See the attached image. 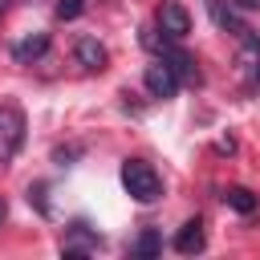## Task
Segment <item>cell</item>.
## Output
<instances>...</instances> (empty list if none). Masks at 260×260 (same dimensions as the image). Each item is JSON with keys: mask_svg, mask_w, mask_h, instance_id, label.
Masks as SVG:
<instances>
[{"mask_svg": "<svg viewBox=\"0 0 260 260\" xmlns=\"http://www.w3.org/2000/svg\"><path fill=\"white\" fill-rule=\"evenodd\" d=\"M24 146V114L16 106H0V162H12Z\"/></svg>", "mask_w": 260, "mask_h": 260, "instance_id": "cell-2", "label": "cell"}, {"mask_svg": "<svg viewBox=\"0 0 260 260\" xmlns=\"http://www.w3.org/2000/svg\"><path fill=\"white\" fill-rule=\"evenodd\" d=\"M4 215H8V203H4V195H0V223H4Z\"/></svg>", "mask_w": 260, "mask_h": 260, "instance_id": "cell-14", "label": "cell"}, {"mask_svg": "<svg viewBox=\"0 0 260 260\" xmlns=\"http://www.w3.org/2000/svg\"><path fill=\"white\" fill-rule=\"evenodd\" d=\"M236 4H244V8H260V0H236Z\"/></svg>", "mask_w": 260, "mask_h": 260, "instance_id": "cell-15", "label": "cell"}, {"mask_svg": "<svg viewBox=\"0 0 260 260\" xmlns=\"http://www.w3.org/2000/svg\"><path fill=\"white\" fill-rule=\"evenodd\" d=\"M207 8H211V16H215V24H219V28H232V32H240V28H244V20H240L232 8H223V0H207Z\"/></svg>", "mask_w": 260, "mask_h": 260, "instance_id": "cell-12", "label": "cell"}, {"mask_svg": "<svg viewBox=\"0 0 260 260\" xmlns=\"http://www.w3.org/2000/svg\"><path fill=\"white\" fill-rule=\"evenodd\" d=\"M223 199H228V207H236V211H244V215L260 207V199H256L248 187H228V191H223Z\"/></svg>", "mask_w": 260, "mask_h": 260, "instance_id": "cell-10", "label": "cell"}, {"mask_svg": "<svg viewBox=\"0 0 260 260\" xmlns=\"http://www.w3.org/2000/svg\"><path fill=\"white\" fill-rule=\"evenodd\" d=\"M73 53H77V61H81L85 69H106V61H110V53H106V45H102L98 37H81Z\"/></svg>", "mask_w": 260, "mask_h": 260, "instance_id": "cell-7", "label": "cell"}, {"mask_svg": "<svg viewBox=\"0 0 260 260\" xmlns=\"http://www.w3.org/2000/svg\"><path fill=\"white\" fill-rule=\"evenodd\" d=\"M73 236H77V240H65V244H61V252H65V256H85V252H93V248H98V240H93V236H85V223H73Z\"/></svg>", "mask_w": 260, "mask_h": 260, "instance_id": "cell-9", "label": "cell"}, {"mask_svg": "<svg viewBox=\"0 0 260 260\" xmlns=\"http://www.w3.org/2000/svg\"><path fill=\"white\" fill-rule=\"evenodd\" d=\"M130 252H134V256H142V260H146V256H158V252H162V236H158L154 228H146V232L134 240V248H130Z\"/></svg>", "mask_w": 260, "mask_h": 260, "instance_id": "cell-11", "label": "cell"}, {"mask_svg": "<svg viewBox=\"0 0 260 260\" xmlns=\"http://www.w3.org/2000/svg\"><path fill=\"white\" fill-rule=\"evenodd\" d=\"M236 37H240V69H244L248 85L256 89V85H260V37H256L248 24H244Z\"/></svg>", "mask_w": 260, "mask_h": 260, "instance_id": "cell-5", "label": "cell"}, {"mask_svg": "<svg viewBox=\"0 0 260 260\" xmlns=\"http://www.w3.org/2000/svg\"><path fill=\"white\" fill-rule=\"evenodd\" d=\"M154 20H158V32L171 37V41H183V37L191 32V16H187V8L175 4V0H162L158 12H154Z\"/></svg>", "mask_w": 260, "mask_h": 260, "instance_id": "cell-3", "label": "cell"}, {"mask_svg": "<svg viewBox=\"0 0 260 260\" xmlns=\"http://www.w3.org/2000/svg\"><path fill=\"white\" fill-rule=\"evenodd\" d=\"M122 187H126V195L138 199V203H154V199L162 195V179H158V171H154L150 162H142V158L122 162Z\"/></svg>", "mask_w": 260, "mask_h": 260, "instance_id": "cell-1", "label": "cell"}, {"mask_svg": "<svg viewBox=\"0 0 260 260\" xmlns=\"http://www.w3.org/2000/svg\"><path fill=\"white\" fill-rule=\"evenodd\" d=\"M203 244H207V236H203V223H199V219H187V223L179 228V236H175V252H183V256L203 252Z\"/></svg>", "mask_w": 260, "mask_h": 260, "instance_id": "cell-6", "label": "cell"}, {"mask_svg": "<svg viewBox=\"0 0 260 260\" xmlns=\"http://www.w3.org/2000/svg\"><path fill=\"white\" fill-rule=\"evenodd\" d=\"M142 81H146V89H150L154 98H175L183 77H179V69H175L171 61H162V57H158L154 65H146V77H142Z\"/></svg>", "mask_w": 260, "mask_h": 260, "instance_id": "cell-4", "label": "cell"}, {"mask_svg": "<svg viewBox=\"0 0 260 260\" xmlns=\"http://www.w3.org/2000/svg\"><path fill=\"white\" fill-rule=\"evenodd\" d=\"M4 8H8V0H0V16H4Z\"/></svg>", "mask_w": 260, "mask_h": 260, "instance_id": "cell-16", "label": "cell"}, {"mask_svg": "<svg viewBox=\"0 0 260 260\" xmlns=\"http://www.w3.org/2000/svg\"><path fill=\"white\" fill-rule=\"evenodd\" d=\"M45 49H49V37L45 32H32V37H24V41L12 45V57L16 61H37V57H45Z\"/></svg>", "mask_w": 260, "mask_h": 260, "instance_id": "cell-8", "label": "cell"}, {"mask_svg": "<svg viewBox=\"0 0 260 260\" xmlns=\"http://www.w3.org/2000/svg\"><path fill=\"white\" fill-rule=\"evenodd\" d=\"M81 8H85V0H57V8H53V12H57V20H73Z\"/></svg>", "mask_w": 260, "mask_h": 260, "instance_id": "cell-13", "label": "cell"}]
</instances>
